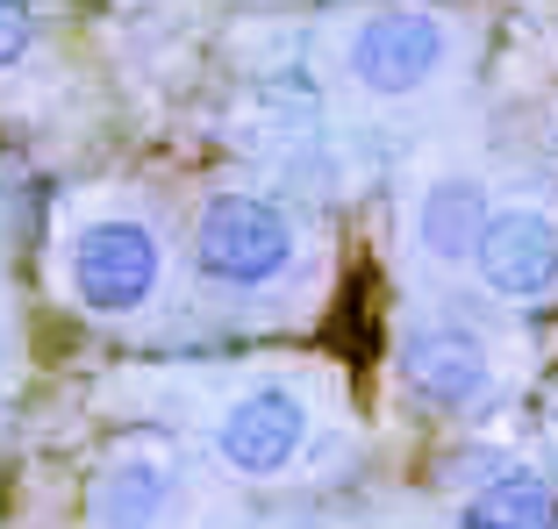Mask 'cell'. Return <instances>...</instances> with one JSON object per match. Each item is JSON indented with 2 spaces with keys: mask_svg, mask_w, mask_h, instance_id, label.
I'll return each mask as SVG.
<instances>
[{
  "mask_svg": "<svg viewBox=\"0 0 558 529\" xmlns=\"http://www.w3.org/2000/svg\"><path fill=\"white\" fill-rule=\"evenodd\" d=\"M301 236L294 208H279L265 194H215L194 222V272L215 294H272V286L294 280Z\"/></svg>",
  "mask_w": 558,
  "mask_h": 529,
  "instance_id": "obj_1",
  "label": "cell"
},
{
  "mask_svg": "<svg viewBox=\"0 0 558 529\" xmlns=\"http://www.w3.org/2000/svg\"><path fill=\"white\" fill-rule=\"evenodd\" d=\"M65 286L86 315L100 322H130L150 300L165 294V236L150 216L136 208H108V216H86L72 230L65 250Z\"/></svg>",
  "mask_w": 558,
  "mask_h": 529,
  "instance_id": "obj_2",
  "label": "cell"
},
{
  "mask_svg": "<svg viewBox=\"0 0 558 529\" xmlns=\"http://www.w3.org/2000/svg\"><path fill=\"white\" fill-rule=\"evenodd\" d=\"M315 436V408L294 380H251L215 415V465L236 480H279L294 472Z\"/></svg>",
  "mask_w": 558,
  "mask_h": 529,
  "instance_id": "obj_3",
  "label": "cell"
},
{
  "mask_svg": "<svg viewBox=\"0 0 558 529\" xmlns=\"http://www.w3.org/2000/svg\"><path fill=\"white\" fill-rule=\"evenodd\" d=\"M444 50L451 29L437 8H379L351 29V79L373 100H409L444 72Z\"/></svg>",
  "mask_w": 558,
  "mask_h": 529,
  "instance_id": "obj_4",
  "label": "cell"
},
{
  "mask_svg": "<svg viewBox=\"0 0 558 529\" xmlns=\"http://www.w3.org/2000/svg\"><path fill=\"white\" fill-rule=\"evenodd\" d=\"M395 358L409 394H423L429 408H473V401L494 394V344L459 315H415Z\"/></svg>",
  "mask_w": 558,
  "mask_h": 529,
  "instance_id": "obj_5",
  "label": "cell"
},
{
  "mask_svg": "<svg viewBox=\"0 0 558 529\" xmlns=\"http://www.w3.org/2000/svg\"><path fill=\"white\" fill-rule=\"evenodd\" d=\"M473 272L494 300L509 308H544L558 300V216L551 208H494L487 230H480V250H473Z\"/></svg>",
  "mask_w": 558,
  "mask_h": 529,
  "instance_id": "obj_6",
  "label": "cell"
},
{
  "mask_svg": "<svg viewBox=\"0 0 558 529\" xmlns=\"http://www.w3.org/2000/svg\"><path fill=\"white\" fill-rule=\"evenodd\" d=\"M180 508V465L150 444H122L86 480V522L94 529H165Z\"/></svg>",
  "mask_w": 558,
  "mask_h": 529,
  "instance_id": "obj_7",
  "label": "cell"
},
{
  "mask_svg": "<svg viewBox=\"0 0 558 529\" xmlns=\"http://www.w3.org/2000/svg\"><path fill=\"white\" fill-rule=\"evenodd\" d=\"M494 200L487 186H480V172H437V180L415 194L409 208V244L423 264H437V272H465L480 250V230H487Z\"/></svg>",
  "mask_w": 558,
  "mask_h": 529,
  "instance_id": "obj_8",
  "label": "cell"
},
{
  "mask_svg": "<svg viewBox=\"0 0 558 529\" xmlns=\"http://www.w3.org/2000/svg\"><path fill=\"white\" fill-rule=\"evenodd\" d=\"M473 515L494 529H558V487L544 472H494L473 494Z\"/></svg>",
  "mask_w": 558,
  "mask_h": 529,
  "instance_id": "obj_9",
  "label": "cell"
},
{
  "mask_svg": "<svg viewBox=\"0 0 558 529\" xmlns=\"http://www.w3.org/2000/svg\"><path fill=\"white\" fill-rule=\"evenodd\" d=\"M29 44H36L29 0H0V72H15L22 58H29Z\"/></svg>",
  "mask_w": 558,
  "mask_h": 529,
  "instance_id": "obj_10",
  "label": "cell"
},
{
  "mask_svg": "<svg viewBox=\"0 0 558 529\" xmlns=\"http://www.w3.org/2000/svg\"><path fill=\"white\" fill-rule=\"evenodd\" d=\"M451 529H494V522H487V515H473V508H465V515H459Z\"/></svg>",
  "mask_w": 558,
  "mask_h": 529,
  "instance_id": "obj_11",
  "label": "cell"
}]
</instances>
